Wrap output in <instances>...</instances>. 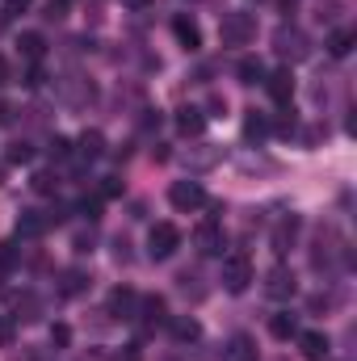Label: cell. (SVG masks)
I'll list each match as a JSON object with an SVG mask.
<instances>
[{
    "mask_svg": "<svg viewBox=\"0 0 357 361\" xmlns=\"http://www.w3.org/2000/svg\"><path fill=\"white\" fill-rule=\"evenodd\" d=\"M219 38H223V47H248L257 38V17L253 13H227L219 25Z\"/></svg>",
    "mask_w": 357,
    "mask_h": 361,
    "instance_id": "6da1fadb",
    "label": "cell"
},
{
    "mask_svg": "<svg viewBox=\"0 0 357 361\" xmlns=\"http://www.w3.org/2000/svg\"><path fill=\"white\" fill-rule=\"evenodd\" d=\"M223 286H227L231 294H244V290L253 286V261H248L244 252L223 257Z\"/></svg>",
    "mask_w": 357,
    "mask_h": 361,
    "instance_id": "7a4b0ae2",
    "label": "cell"
},
{
    "mask_svg": "<svg viewBox=\"0 0 357 361\" xmlns=\"http://www.w3.org/2000/svg\"><path fill=\"white\" fill-rule=\"evenodd\" d=\"M177 248H181V231L173 227V223H156L152 235H147V252H152V261H169Z\"/></svg>",
    "mask_w": 357,
    "mask_h": 361,
    "instance_id": "3957f363",
    "label": "cell"
},
{
    "mask_svg": "<svg viewBox=\"0 0 357 361\" xmlns=\"http://www.w3.org/2000/svg\"><path fill=\"white\" fill-rule=\"evenodd\" d=\"M169 202H173L177 210H198V206L206 202V189H202L198 180H173V185H169Z\"/></svg>",
    "mask_w": 357,
    "mask_h": 361,
    "instance_id": "277c9868",
    "label": "cell"
},
{
    "mask_svg": "<svg viewBox=\"0 0 357 361\" xmlns=\"http://www.w3.org/2000/svg\"><path fill=\"white\" fill-rule=\"evenodd\" d=\"M265 294H269V298H277V302L294 298V273L286 269V265L269 269V277H265Z\"/></svg>",
    "mask_w": 357,
    "mask_h": 361,
    "instance_id": "5b68a950",
    "label": "cell"
},
{
    "mask_svg": "<svg viewBox=\"0 0 357 361\" xmlns=\"http://www.w3.org/2000/svg\"><path fill=\"white\" fill-rule=\"evenodd\" d=\"M265 89H269V97H273L277 105H290V97H294V72L282 68V72L265 76Z\"/></svg>",
    "mask_w": 357,
    "mask_h": 361,
    "instance_id": "8992f818",
    "label": "cell"
},
{
    "mask_svg": "<svg viewBox=\"0 0 357 361\" xmlns=\"http://www.w3.org/2000/svg\"><path fill=\"white\" fill-rule=\"evenodd\" d=\"M193 244H198V252H206V257L223 252V231H219V223H202V227L193 231Z\"/></svg>",
    "mask_w": 357,
    "mask_h": 361,
    "instance_id": "52a82bcc",
    "label": "cell"
},
{
    "mask_svg": "<svg viewBox=\"0 0 357 361\" xmlns=\"http://www.w3.org/2000/svg\"><path fill=\"white\" fill-rule=\"evenodd\" d=\"M328 349H332V345H328L324 332H303V336H298V353H303L307 361H324Z\"/></svg>",
    "mask_w": 357,
    "mask_h": 361,
    "instance_id": "ba28073f",
    "label": "cell"
},
{
    "mask_svg": "<svg viewBox=\"0 0 357 361\" xmlns=\"http://www.w3.org/2000/svg\"><path fill=\"white\" fill-rule=\"evenodd\" d=\"M173 34H177V42L185 51H198V47H202V30H198V21H189V17H173Z\"/></svg>",
    "mask_w": 357,
    "mask_h": 361,
    "instance_id": "9c48e42d",
    "label": "cell"
},
{
    "mask_svg": "<svg viewBox=\"0 0 357 361\" xmlns=\"http://www.w3.org/2000/svg\"><path fill=\"white\" fill-rule=\"evenodd\" d=\"M135 307H139V298H135V290H126V286H118V290L109 294V311H114V315H122V319H131V315H135Z\"/></svg>",
    "mask_w": 357,
    "mask_h": 361,
    "instance_id": "30bf717a",
    "label": "cell"
},
{
    "mask_svg": "<svg viewBox=\"0 0 357 361\" xmlns=\"http://www.w3.org/2000/svg\"><path fill=\"white\" fill-rule=\"evenodd\" d=\"M223 361H257V345L248 336H231V345L223 349Z\"/></svg>",
    "mask_w": 357,
    "mask_h": 361,
    "instance_id": "8fae6325",
    "label": "cell"
},
{
    "mask_svg": "<svg viewBox=\"0 0 357 361\" xmlns=\"http://www.w3.org/2000/svg\"><path fill=\"white\" fill-rule=\"evenodd\" d=\"M202 126H206V114H202V109L189 105V109H181L177 114V130L181 135H202Z\"/></svg>",
    "mask_w": 357,
    "mask_h": 361,
    "instance_id": "7c38bea8",
    "label": "cell"
},
{
    "mask_svg": "<svg viewBox=\"0 0 357 361\" xmlns=\"http://www.w3.org/2000/svg\"><path fill=\"white\" fill-rule=\"evenodd\" d=\"M277 51H282V55H294V59H298V55H307L303 34H298V30H277Z\"/></svg>",
    "mask_w": 357,
    "mask_h": 361,
    "instance_id": "4fadbf2b",
    "label": "cell"
},
{
    "mask_svg": "<svg viewBox=\"0 0 357 361\" xmlns=\"http://www.w3.org/2000/svg\"><path fill=\"white\" fill-rule=\"evenodd\" d=\"M349 51H353V30H332V34H328V55L345 59Z\"/></svg>",
    "mask_w": 357,
    "mask_h": 361,
    "instance_id": "5bb4252c",
    "label": "cell"
},
{
    "mask_svg": "<svg viewBox=\"0 0 357 361\" xmlns=\"http://www.w3.org/2000/svg\"><path fill=\"white\" fill-rule=\"evenodd\" d=\"M17 47H21V55H25L30 63H38V59L47 55V42H42V34H21V38H17Z\"/></svg>",
    "mask_w": 357,
    "mask_h": 361,
    "instance_id": "9a60e30c",
    "label": "cell"
},
{
    "mask_svg": "<svg viewBox=\"0 0 357 361\" xmlns=\"http://www.w3.org/2000/svg\"><path fill=\"white\" fill-rule=\"evenodd\" d=\"M51 223H47V214H38V210H25L21 214V223H17V235H42Z\"/></svg>",
    "mask_w": 357,
    "mask_h": 361,
    "instance_id": "2e32d148",
    "label": "cell"
},
{
    "mask_svg": "<svg viewBox=\"0 0 357 361\" xmlns=\"http://www.w3.org/2000/svg\"><path fill=\"white\" fill-rule=\"evenodd\" d=\"M269 332H273L277 341H290V336L298 332V324H294V315H290V311H277V315L269 319Z\"/></svg>",
    "mask_w": 357,
    "mask_h": 361,
    "instance_id": "e0dca14e",
    "label": "cell"
},
{
    "mask_svg": "<svg viewBox=\"0 0 357 361\" xmlns=\"http://www.w3.org/2000/svg\"><path fill=\"white\" fill-rule=\"evenodd\" d=\"M173 336H177L181 345H189V341H198V336H202V328H198V319L181 315V319H173Z\"/></svg>",
    "mask_w": 357,
    "mask_h": 361,
    "instance_id": "ac0fdd59",
    "label": "cell"
},
{
    "mask_svg": "<svg viewBox=\"0 0 357 361\" xmlns=\"http://www.w3.org/2000/svg\"><path fill=\"white\" fill-rule=\"evenodd\" d=\"M240 80L244 85H265V63L261 59H240Z\"/></svg>",
    "mask_w": 357,
    "mask_h": 361,
    "instance_id": "d6986e66",
    "label": "cell"
},
{
    "mask_svg": "<svg viewBox=\"0 0 357 361\" xmlns=\"http://www.w3.org/2000/svg\"><path fill=\"white\" fill-rule=\"evenodd\" d=\"M101 152H105V139H101V130H85V135H80V156H85V160H97Z\"/></svg>",
    "mask_w": 357,
    "mask_h": 361,
    "instance_id": "ffe728a7",
    "label": "cell"
},
{
    "mask_svg": "<svg viewBox=\"0 0 357 361\" xmlns=\"http://www.w3.org/2000/svg\"><path fill=\"white\" fill-rule=\"evenodd\" d=\"M294 231H298V219H286V223L273 231V252H286V248H290V240H294Z\"/></svg>",
    "mask_w": 357,
    "mask_h": 361,
    "instance_id": "44dd1931",
    "label": "cell"
},
{
    "mask_svg": "<svg viewBox=\"0 0 357 361\" xmlns=\"http://www.w3.org/2000/svg\"><path fill=\"white\" fill-rule=\"evenodd\" d=\"M85 281H89V277H85L80 269H68V273H63V286H59V290H63V294H80V290H85Z\"/></svg>",
    "mask_w": 357,
    "mask_h": 361,
    "instance_id": "7402d4cb",
    "label": "cell"
},
{
    "mask_svg": "<svg viewBox=\"0 0 357 361\" xmlns=\"http://www.w3.org/2000/svg\"><path fill=\"white\" fill-rule=\"evenodd\" d=\"M30 160H34L30 143H8V164H30Z\"/></svg>",
    "mask_w": 357,
    "mask_h": 361,
    "instance_id": "603a6c76",
    "label": "cell"
},
{
    "mask_svg": "<svg viewBox=\"0 0 357 361\" xmlns=\"http://www.w3.org/2000/svg\"><path fill=\"white\" fill-rule=\"evenodd\" d=\"M143 319L147 324H160L164 319V298H143Z\"/></svg>",
    "mask_w": 357,
    "mask_h": 361,
    "instance_id": "cb8c5ba5",
    "label": "cell"
},
{
    "mask_svg": "<svg viewBox=\"0 0 357 361\" xmlns=\"http://www.w3.org/2000/svg\"><path fill=\"white\" fill-rule=\"evenodd\" d=\"M51 341H55V345H68V341H72V328H68V324H55V328H51Z\"/></svg>",
    "mask_w": 357,
    "mask_h": 361,
    "instance_id": "d4e9b609",
    "label": "cell"
},
{
    "mask_svg": "<svg viewBox=\"0 0 357 361\" xmlns=\"http://www.w3.org/2000/svg\"><path fill=\"white\" fill-rule=\"evenodd\" d=\"M34 189H38V193H51V189H55V177H51V173H38V177H34Z\"/></svg>",
    "mask_w": 357,
    "mask_h": 361,
    "instance_id": "484cf974",
    "label": "cell"
},
{
    "mask_svg": "<svg viewBox=\"0 0 357 361\" xmlns=\"http://www.w3.org/2000/svg\"><path fill=\"white\" fill-rule=\"evenodd\" d=\"M42 80H47V76H42V68H38V63H34V68H30V72H25V89H38V85H42Z\"/></svg>",
    "mask_w": 357,
    "mask_h": 361,
    "instance_id": "4316f807",
    "label": "cell"
},
{
    "mask_svg": "<svg viewBox=\"0 0 357 361\" xmlns=\"http://www.w3.org/2000/svg\"><path fill=\"white\" fill-rule=\"evenodd\" d=\"M68 152H72V143H68L63 135H55V143H51V156H59V160H63Z\"/></svg>",
    "mask_w": 357,
    "mask_h": 361,
    "instance_id": "83f0119b",
    "label": "cell"
},
{
    "mask_svg": "<svg viewBox=\"0 0 357 361\" xmlns=\"http://www.w3.org/2000/svg\"><path fill=\"white\" fill-rule=\"evenodd\" d=\"M30 4H34V0H4V13H8V17H17V13H25Z\"/></svg>",
    "mask_w": 357,
    "mask_h": 361,
    "instance_id": "f1b7e54d",
    "label": "cell"
},
{
    "mask_svg": "<svg viewBox=\"0 0 357 361\" xmlns=\"http://www.w3.org/2000/svg\"><path fill=\"white\" fill-rule=\"evenodd\" d=\"M244 130H248V135H265V122H261V118H248Z\"/></svg>",
    "mask_w": 357,
    "mask_h": 361,
    "instance_id": "f546056e",
    "label": "cell"
},
{
    "mask_svg": "<svg viewBox=\"0 0 357 361\" xmlns=\"http://www.w3.org/2000/svg\"><path fill=\"white\" fill-rule=\"evenodd\" d=\"M8 265H13V244L0 248V269H8Z\"/></svg>",
    "mask_w": 357,
    "mask_h": 361,
    "instance_id": "4dcf8cb0",
    "label": "cell"
},
{
    "mask_svg": "<svg viewBox=\"0 0 357 361\" xmlns=\"http://www.w3.org/2000/svg\"><path fill=\"white\" fill-rule=\"evenodd\" d=\"M13 341V324L8 319H0V345H8Z\"/></svg>",
    "mask_w": 357,
    "mask_h": 361,
    "instance_id": "1f68e13d",
    "label": "cell"
},
{
    "mask_svg": "<svg viewBox=\"0 0 357 361\" xmlns=\"http://www.w3.org/2000/svg\"><path fill=\"white\" fill-rule=\"evenodd\" d=\"M80 210H85L89 219H97V210H101V206H97V202H89V197H85V202H80Z\"/></svg>",
    "mask_w": 357,
    "mask_h": 361,
    "instance_id": "d6a6232c",
    "label": "cell"
},
{
    "mask_svg": "<svg viewBox=\"0 0 357 361\" xmlns=\"http://www.w3.org/2000/svg\"><path fill=\"white\" fill-rule=\"evenodd\" d=\"M4 122H13V105H4V101H0V126H4Z\"/></svg>",
    "mask_w": 357,
    "mask_h": 361,
    "instance_id": "836d02e7",
    "label": "cell"
},
{
    "mask_svg": "<svg viewBox=\"0 0 357 361\" xmlns=\"http://www.w3.org/2000/svg\"><path fill=\"white\" fill-rule=\"evenodd\" d=\"M0 85H8V63H4V55H0Z\"/></svg>",
    "mask_w": 357,
    "mask_h": 361,
    "instance_id": "e575fe53",
    "label": "cell"
},
{
    "mask_svg": "<svg viewBox=\"0 0 357 361\" xmlns=\"http://www.w3.org/2000/svg\"><path fill=\"white\" fill-rule=\"evenodd\" d=\"M122 4H131V8H143V4H152V0H122Z\"/></svg>",
    "mask_w": 357,
    "mask_h": 361,
    "instance_id": "d590c367",
    "label": "cell"
}]
</instances>
